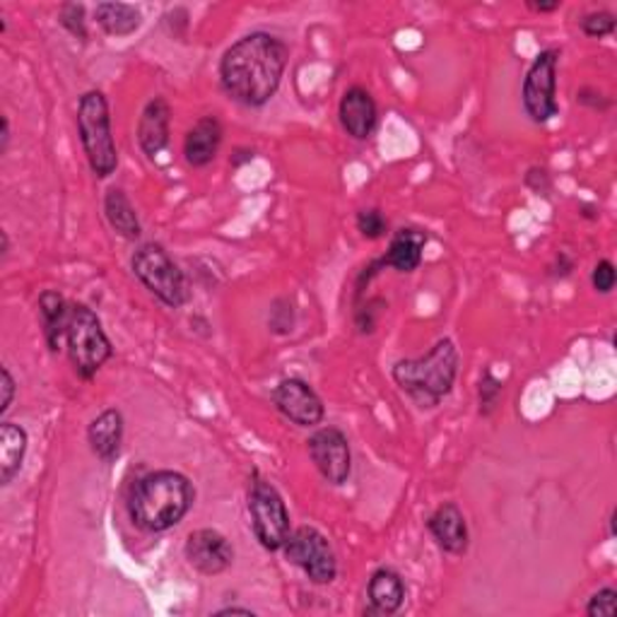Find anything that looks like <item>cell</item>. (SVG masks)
I'll return each instance as SVG.
<instances>
[{
	"mask_svg": "<svg viewBox=\"0 0 617 617\" xmlns=\"http://www.w3.org/2000/svg\"><path fill=\"white\" fill-rule=\"evenodd\" d=\"M78 133L92 174L100 179H109L119 167V153L112 133V116H109V102L100 90H90L80 97Z\"/></svg>",
	"mask_w": 617,
	"mask_h": 617,
	"instance_id": "277c9868",
	"label": "cell"
},
{
	"mask_svg": "<svg viewBox=\"0 0 617 617\" xmlns=\"http://www.w3.org/2000/svg\"><path fill=\"white\" fill-rule=\"evenodd\" d=\"M68 313H71V305H68L61 292L44 290L39 295L41 331H44V340H47V346H49L51 352L61 350V342L65 338Z\"/></svg>",
	"mask_w": 617,
	"mask_h": 617,
	"instance_id": "44dd1931",
	"label": "cell"
},
{
	"mask_svg": "<svg viewBox=\"0 0 617 617\" xmlns=\"http://www.w3.org/2000/svg\"><path fill=\"white\" fill-rule=\"evenodd\" d=\"M526 6L533 12H555V10H559V0H555V3H533V0H528Z\"/></svg>",
	"mask_w": 617,
	"mask_h": 617,
	"instance_id": "836d02e7",
	"label": "cell"
},
{
	"mask_svg": "<svg viewBox=\"0 0 617 617\" xmlns=\"http://www.w3.org/2000/svg\"><path fill=\"white\" fill-rule=\"evenodd\" d=\"M65 348L68 358L82 381L94 379V374L112 360L114 346L104 333L102 321L88 305H71L65 326Z\"/></svg>",
	"mask_w": 617,
	"mask_h": 617,
	"instance_id": "5b68a950",
	"label": "cell"
},
{
	"mask_svg": "<svg viewBox=\"0 0 617 617\" xmlns=\"http://www.w3.org/2000/svg\"><path fill=\"white\" fill-rule=\"evenodd\" d=\"M0 241H3V249H0V254H3V258L10 254V239H8V232H0Z\"/></svg>",
	"mask_w": 617,
	"mask_h": 617,
	"instance_id": "d590c367",
	"label": "cell"
},
{
	"mask_svg": "<svg viewBox=\"0 0 617 617\" xmlns=\"http://www.w3.org/2000/svg\"><path fill=\"white\" fill-rule=\"evenodd\" d=\"M338 116H340V126L346 128L348 135H352L354 141H367L369 135L377 131L379 109L372 94H369L364 88L354 85L346 90V94L340 97Z\"/></svg>",
	"mask_w": 617,
	"mask_h": 617,
	"instance_id": "4fadbf2b",
	"label": "cell"
},
{
	"mask_svg": "<svg viewBox=\"0 0 617 617\" xmlns=\"http://www.w3.org/2000/svg\"><path fill=\"white\" fill-rule=\"evenodd\" d=\"M249 516L256 541L270 553H278L290 538V512L278 487L266 477L254 475L249 487Z\"/></svg>",
	"mask_w": 617,
	"mask_h": 617,
	"instance_id": "52a82bcc",
	"label": "cell"
},
{
	"mask_svg": "<svg viewBox=\"0 0 617 617\" xmlns=\"http://www.w3.org/2000/svg\"><path fill=\"white\" fill-rule=\"evenodd\" d=\"M184 555L188 565L198 569L205 577H217L232 567L235 562V547L215 528H198L188 536Z\"/></svg>",
	"mask_w": 617,
	"mask_h": 617,
	"instance_id": "7c38bea8",
	"label": "cell"
},
{
	"mask_svg": "<svg viewBox=\"0 0 617 617\" xmlns=\"http://www.w3.org/2000/svg\"><path fill=\"white\" fill-rule=\"evenodd\" d=\"M0 123H3V133H0V155H6L8 147H10V138H12L10 121H8V116H3V121H0Z\"/></svg>",
	"mask_w": 617,
	"mask_h": 617,
	"instance_id": "d6a6232c",
	"label": "cell"
},
{
	"mask_svg": "<svg viewBox=\"0 0 617 617\" xmlns=\"http://www.w3.org/2000/svg\"><path fill=\"white\" fill-rule=\"evenodd\" d=\"M172 109L164 97L150 100L138 121V143L147 157H157L169 145Z\"/></svg>",
	"mask_w": 617,
	"mask_h": 617,
	"instance_id": "9a60e30c",
	"label": "cell"
},
{
	"mask_svg": "<svg viewBox=\"0 0 617 617\" xmlns=\"http://www.w3.org/2000/svg\"><path fill=\"white\" fill-rule=\"evenodd\" d=\"M27 444H30V436L24 428L16 422L0 424V485L3 487H8L22 471Z\"/></svg>",
	"mask_w": 617,
	"mask_h": 617,
	"instance_id": "ffe728a7",
	"label": "cell"
},
{
	"mask_svg": "<svg viewBox=\"0 0 617 617\" xmlns=\"http://www.w3.org/2000/svg\"><path fill=\"white\" fill-rule=\"evenodd\" d=\"M285 557L295 567L307 574V579L317 586L333 584L338 577V557L333 545L319 528L299 526L285 543Z\"/></svg>",
	"mask_w": 617,
	"mask_h": 617,
	"instance_id": "ba28073f",
	"label": "cell"
},
{
	"mask_svg": "<svg viewBox=\"0 0 617 617\" xmlns=\"http://www.w3.org/2000/svg\"><path fill=\"white\" fill-rule=\"evenodd\" d=\"M391 377L420 410L436 408L454 389L459 377V350L454 340L442 338L422 358L395 362Z\"/></svg>",
	"mask_w": 617,
	"mask_h": 617,
	"instance_id": "3957f363",
	"label": "cell"
},
{
	"mask_svg": "<svg viewBox=\"0 0 617 617\" xmlns=\"http://www.w3.org/2000/svg\"><path fill=\"white\" fill-rule=\"evenodd\" d=\"M358 232L364 237V239H383L387 237V232H389V219L383 217V213L379 208H364L358 213Z\"/></svg>",
	"mask_w": 617,
	"mask_h": 617,
	"instance_id": "d4e9b609",
	"label": "cell"
},
{
	"mask_svg": "<svg viewBox=\"0 0 617 617\" xmlns=\"http://www.w3.org/2000/svg\"><path fill=\"white\" fill-rule=\"evenodd\" d=\"M223 123L217 116H203L194 123V128L186 133L184 157L191 167H208L217 157L219 145H223Z\"/></svg>",
	"mask_w": 617,
	"mask_h": 617,
	"instance_id": "2e32d148",
	"label": "cell"
},
{
	"mask_svg": "<svg viewBox=\"0 0 617 617\" xmlns=\"http://www.w3.org/2000/svg\"><path fill=\"white\" fill-rule=\"evenodd\" d=\"M615 282H617V272H615L613 260H608V258L598 260L594 272H592L594 290L600 292V295H610L615 290Z\"/></svg>",
	"mask_w": 617,
	"mask_h": 617,
	"instance_id": "f1b7e54d",
	"label": "cell"
},
{
	"mask_svg": "<svg viewBox=\"0 0 617 617\" xmlns=\"http://www.w3.org/2000/svg\"><path fill=\"white\" fill-rule=\"evenodd\" d=\"M617 610V592L613 586L600 588L586 603V615L588 617H615Z\"/></svg>",
	"mask_w": 617,
	"mask_h": 617,
	"instance_id": "83f0119b",
	"label": "cell"
},
{
	"mask_svg": "<svg viewBox=\"0 0 617 617\" xmlns=\"http://www.w3.org/2000/svg\"><path fill=\"white\" fill-rule=\"evenodd\" d=\"M131 268L135 278H138L164 307L182 309L188 301L191 292L184 270L174 264V258L162 244L147 241L138 246V251L131 258Z\"/></svg>",
	"mask_w": 617,
	"mask_h": 617,
	"instance_id": "8992f818",
	"label": "cell"
},
{
	"mask_svg": "<svg viewBox=\"0 0 617 617\" xmlns=\"http://www.w3.org/2000/svg\"><path fill=\"white\" fill-rule=\"evenodd\" d=\"M12 401H16V379H12L10 369L3 367V401H0V415H8Z\"/></svg>",
	"mask_w": 617,
	"mask_h": 617,
	"instance_id": "f546056e",
	"label": "cell"
},
{
	"mask_svg": "<svg viewBox=\"0 0 617 617\" xmlns=\"http://www.w3.org/2000/svg\"><path fill=\"white\" fill-rule=\"evenodd\" d=\"M196 502V487L176 471H155L133 485L128 497L131 521L141 531L164 533L179 526Z\"/></svg>",
	"mask_w": 617,
	"mask_h": 617,
	"instance_id": "7a4b0ae2",
	"label": "cell"
},
{
	"mask_svg": "<svg viewBox=\"0 0 617 617\" xmlns=\"http://www.w3.org/2000/svg\"><path fill=\"white\" fill-rule=\"evenodd\" d=\"M307 449L323 480L336 487L348 483L352 473V451L346 432L328 424V428H321L309 436Z\"/></svg>",
	"mask_w": 617,
	"mask_h": 617,
	"instance_id": "30bf717a",
	"label": "cell"
},
{
	"mask_svg": "<svg viewBox=\"0 0 617 617\" xmlns=\"http://www.w3.org/2000/svg\"><path fill=\"white\" fill-rule=\"evenodd\" d=\"M272 403H276L278 413L297 428H319L326 418L323 401L305 379H282L272 389Z\"/></svg>",
	"mask_w": 617,
	"mask_h": 617,
	"instance_id": "8fae6325",
	"label": "cell"
},
{
	"mask_svg": "<svg viewBox=\"0 0 617 617\" xmlns=\"http://www.w3.org/2000/svg\"><path fill=\"white\" fill-rule=\"evenodd\" d=\"M217 617H225V615H256L251 608H239V606H229V608H223V610H217L215 613Z\"/></svg>",
	"mask_w": 617,
	"mask_h": 617,
	"instance_id": "e575fe53",
	"label": "cell"
},
{
	"mask_svg": "<svg viewBox=\"0 0 617 617\" xmlns=\"http://www.w3.org/2000/svg\"><path fill=\"white\" fill-rule=\"evenodd\" d=\"M285 41L268 32H251L235 41L219 61L223 90L244 106L258 109L268 104L282 82L287 68Z\"/></svg>",
	"mask_w": 617,
	"mask_h": 617,
	"instance_id": "6da1fadb",
	"label": "cell"
},
{
	"mask_svg": "<svg viewBox=\"0 0 617 617\" xmlns=\"http://www.w3.org/2000/svg\"><path fill=\"white\" fill-rule=\"evenodd\" d=\"M557 49L541 51L536 61L531 63L526 80H524V109L533 123H547L557 116Z\"/></svg>",
	"mask_w": 617,
	"mask_h": 617,
	"instance_id": "9c48e42d",
	"label": "cell"
},
{
	"mask_svg": "<svg viewBox=\"0 0 617 617\" xmlns=\"http://www.w3.org/2000/svg\"><path fill=\"white\" fill-rule=\"evenodd\" d=\"M104 215H106V223L112 225V229L116 232L119 237L135 241L143 235V225L138 219V213H135L133 203L128 200V196L123 194L121 188H109L106 191Z\"/></svg>",
	"mask_w": 617,
	"mask_h": 617,
	"instance_id": "7402d4cb",
	"label": "cell"
},
{
	"mask_svg": "<svg viewBox=\"0 0 617 617\" xmlns=\"http://www.w3.org/2000/svg\"><path fill=\"white\" fill-rule=\"evenodd\" d=\"M577 102L579 104H586V106H592V109H608L610 106V102L608 100H603V94L600 92H596V90H582L579 94H577Z\"/></svg>",
	"mask_w": 617,
	"mask_h": 617,
	"instance_id": "4dcf8cb0",
	"label": "cell"
},
{
	"mask_svg": "<svg viewBox=\"0 0 617 617\" xmlns=\"http://www.w3.org/2000/svg\"><path fill=\"white\" fill-rule=\"evenodd\" d=\"M59 22L65 27L73 37L85 41L88 39V22H85V6L80 3H65L59 10Z\"/></svg>",
	"mask_w": 617,
	"mask_h": 617,
	"instance_id": "484cf974",
	"label": "cell"
},
{
	"mask_svg": "<svg viewBox=\"0 0 617 617\" xmlns=\"http://www.w3.org/2000/svg\"><path fill=\"white\" fill-rule=\"evenodd\" d=\"M88 442L92 454L104 463H114L121 454L123 442V415L121 410L109 408L90 422L88 428Z\"/></svg>",
	"mask_w": 617,
	"mask_h": 617,
	"instance_id": "d6986e66",
	"label": "cell"
},
{
	"mask_svg": "<svg viewBox=\"0 0 617 617\" xmlns=\"http://www.w3.org/2000/svg\"><path fill=\"white\" fill-rule=\"evenodd\" d=\"M428 528L432 533L434 543L442 547L449 555H465L471 545V533L469 524H465V516L459 510V504L446 502L442 506H436L432 516L428 518Z\"/></svg>",
	"mask_w": 617,
	"mask_h": 617,
	"instance_id": "5bb4252c",
	"label": "cell"
},
{
	"mask_svg": "<svg viewBox=\"0 0 617 617\" xmlns=\"http://www.w3.org/2000/svg\"><path fill=\"white\" fill-rule=\"evenodd\" d=\"M582 32L586 37H594V39L610 37L615 32V16L608 10L588 12V16L582 20Z\"/></svg>",
	"mask_w": 617,
	"mask_h": 617,
	"instance_id": "4316f807",
	"label": "cell"
},
{
	"mask_svg": "<svg viewBox=\"0 0 617 617\" xmlns=\"http://www.w3.org/2000/svg\"><path fill=\"white\" fill-rule=\"evenodd\" d=\"M502 391H504V383L487 369V372L483 374V379H480V387H477L480 415L490 418L492 413H495V408H497V403H500Z\"/></svg>",
	"mask_w": 617,
	"mask_h": 617,
	"instance_id": "cb8c5ba5",
	"label": "cell"
},
{
	"mask_svg": "<svg viewBox=\"0 0 617 617\" xmlns=\"http://www.w3.org/2000/svg\"><path fill=\"white\" fill-rule=\"evenodd\" d=\"M367 598L369 610L367 615H395L405 603V584L403 577L391 567L377 569L367 584Z\"/></svg>",
	"mask_w": 617,
	"mask_h": 617,
	"instance_id": "e0dca14e",
	"label": "cell"
},
{
	"mask_svg": "<svg viewBox=\"0 0 617 617\" xmlns=\"http://www.w3.org/2000/svg\"><path fill=\"white\" fill-rule=\"evenodd\" d=\"M430 237L428 232L422 229H413V227H403L395 232L389 244V251L383 254L379 260L383 268H393L399 272H413L420 268L422 264V254L424 246H428Z\"/></svg>",
	"mask_w": 617,
	"mask_h": 617,
	"instance_id": "ac0fdd59",
	"label": "cell"
},
{
	"mask_svg": "<svg viewBox=\"0 0 617 617\" xmlns=\"http://www.w3.org/2000/svg\"><path fill=\"white\" fill-rule=\"evenodd\" d=\"M97 24L109 37H131L141 30V10L128 3H100L94 10Z\"/></svg>",
	"mask_w": 617,
	"mask_h": 617,
	"instance_id": "603a6c76",
	"label": "cell"
},
{
	"mask_svg": "<svg viewBox=\"0 0 617 617\" xmlns=\"http://www.w3.org/2000/svg\"><path fill=\"white\" fill-rule=\"evenodd\" d=\"M251 160H254V150H249V147H239L237 153L232 155V160H229V162H232V167L237 169V167H241L244 162H251Z\"/></svg>",
	"mask_w": 617,
	"mask_h": 617,
	"instance_id": "1f68e13d",
	"label": "cell"
}]
</instances>
